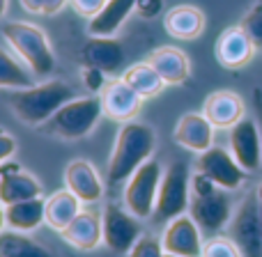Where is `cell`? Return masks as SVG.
I'll list each match as a JSON object with an SVG mask.
<instances>
[{
    "instance_id": "obj_31",
    "label": "cell",
    "mask_w": 262,
    "mask_h": 257,
    "mask_svg": "<svg viewBox=\"0 0 262 257\" xmlns=\"http://www.w3.org/2000/svg\"><path fill=\"white\" fill-rule=\"evenodd\" d=\"M127 257H166L161 237L147 235V232H145V235L134 244V248L127 253Z\"/></svg>"
},
{
    "instance_id": "obj_28",
    "label": "cell",
    "mask_w": 262,
    "mask_h": 257,
    "mask_svg": "<svg viewBox=\"0 0 262 257\" xmlns=\"http://www.w3.org/2000/svg\"><path fill=\"white\" fill-rule=\"evenodd\" d=\"M0 257H53L41 244L32 241L26 232H0Z\"/></svg>"
},
{
    "instance_id": "obj_24",
    "label": "cell",
    "mask_w": 262,
    "mask_h": 257,
    "mask_svg": "<svg viewBox=\"0 0 262 257\" xmlns=\"http://www.w3.org/2000/svg\"><path fill=\"white\" fill-rule=\"evenodd\" d=\"M5 221L16 232H35L41 223H46V200L32 198L5 207Z\"/></svg>"
},
{
    "instance_id": "obj_14",
    "label": "cell",
    "mask_w": 262,
    "mask_h": 257,
    "mask_svg": "<svg viewBox=\"0 0 262 257\" xmlns=\"http://www.w3.org/2000/svg\"><path fill=\"white\" fill-rule=\"evenodd\" d=\"M64 186L81 200L83 204H97L104 198V179L97 168L85 158H74L64 168Z\"/></svg>"
},
{
    "instance_id": "obj_37",
    "label": "cell",
    "mask_w": 262,
    "mask_h": 257,
    "mask_svg": "<svg viewBox=\"0 0 262 257\" xmlns=\"http://www.w3.org/2000/svg\"><path fill=\"white\" fill-rule=\"evenodd\" d=\"M7 7H9V0H0V21H3L5 14H7Z\"/></svg>"
},
{
    "instance_id": "obj_13",
    "label": "cell",
    "mask_w": 262,
    "mask_h": 257,
    "mask_svg": "<svg viewBox=\"0 0 262 257\" xmlns=\"http://www.w3.org/2000/svg\"><path fill=\"white\" fill-rule=\"evenodd\" d=\"M99 99L106 118L122 124L131 122L140 113V106H143V97L124 78H113V81L106 83V87L99 92Z\"/></svg>"
},
{
    "instance_id": "obj_29",
    "label": "cell",
    "mask_w": 262,
    "mask_h": 257,
    "mask_svg": "<svg viewBox=\"0 0 262 257\" xmlns=\"http://www.w3.org/2000/svg\"><path fill=\"white\" fill-rule=\"evenodd\" d=\"M239 26L244 28V32L251 37V41L255 44V49L262 51V0H258V3L244 14V18H242Z\"/></svg>"
},
{
    "instance_id": "obj_3",
    "label": "cell",
    "mask_w": 262,
    "mask_h": 257,
    "mask_svg": "<svg viewBox=\"0 0 262 257\" xmlns=\"http://www.w3.org/2000/svg\"><path fill=\"white\" fill-rule=\"evenodd\" d=\"M3 37L9 49L26 62V67L35 74V78H46L55 72V55L49 44V37L39 26L26 21L3 23Z\"/></svg>"
},
{
    "instance_id": "obj_34",
    "label": "cell",
    "mask_w": 262,
    "mask_h": 257,
    "mask_svg": "<svg viewBox=\"0 0 262 257\" xmlns=\"http://www.w3.org/2000/svg\"><path fill=\"white\" fill-rule=\"evenodd\" d=\"M108 0H69V5L74 7V12L81 14L83 18H95L97 14L104 9V5Z\"/></svg>"
},
{
    "instance_id": "obj_18",
    "label": "cell",
    "mask_w": 262,
    "mask_h": 257,
    "mask_svg": "<svg viewBox=\"0 0 262 257\" xmlns=\"http://www.w3.org/2000/svg\"><path fill=\"white\" fill-rule=\"evenodd\" d=\"M172 140L189 152L203 154L214 145V124L203 113H186L175 124Z\"/></svg>"
},
{
    "instance_id": "obj_22",
    "label": "cell",
    "mask_w": 262,
    "mask_h": 257,
    "mask_svg": "<svg viewBox=\"0 0 262 257\" xmlns=\"http://www.w3.org/2000/svg\"><path fill=\"white\" fill-rule=\"evenodd\" d=\"M163 28L175 39H198L205 30V14L193 5H177L163 16Z\"/></svg>"
},
{
    "instance_id": "obj_26",
    "label": "cell",
    "mask_w": 262,
    "mask_h": 257,
    "mask_svg": "<svg viewBox=\"0 0 262 257\" xmlns=\"http://www.w3.org/2000/svg\"><path fill=\"white\" fill-rule=\"evenodd\" d=\"M35 85V74L18 62L12 53L0 49V87L3 90H26Z\"/></svg>"
},
{
    "instance_id": "obj_7",
    "label": "cell",
    "mask_w": 262,
    "mask_h": 257,
    "mask_svg": "<svg viewBox=\"0 0 262 257\" xmlns=\"http://www.w3.org/2000/svg\"><path fill=\"white\" fill-rule=\"evenodd\" d=\"M228 237L235 241L242 257H262V218L255 193H249L237 204L228 225Z\"/></svg>"
},
{
    "instance_id": "obj_20",
    "label": "cell",
    "mask_w": 262,
    "mask_h": 257,
    "mask_svg": "<svg viewBox=\"0 0 262 257\" xmlns=\"http://www.w3.org/2000/svg\"><path fill=\"white\" fill-rule=\"evenodd\" d=\"M81 58L90 67L115 74L124 62V46L113 37H92L81 49Z\"/></svg>"
},
{
    "instance_id": "obj_36",
    "label": "cell",
    "mask_w": 262,
    "mask_h": 257,
    "mask_svg": "<svg viewBox=\"0 0 262 257\" xmlns=\"http://www.w3.org/2000/svg\"><path fill=\"white\" fill-rule=\"evenodd\" d=\"M14 152H16V140L0 129V163L9 161V156H12Z\"/></svg>"
},
{
    "instance_id": "obj_40",
    "label": "cell",
    "mask_w": 262,
    "mask_h": 257,
    "mask_svg": "<svg viewBox=\"0 0 262 257\" xmlns=\"http://www.w3.org/2000/svg\"><path fill=\"white\" fill-rule=\"evenodd\" d=\"M166 257H180V255H170V253H166Z\"/></svg>"
},
{
    "instance_id": "obj_15",
    "label": "cell",
    "mask_w": 262,
    "mask_h": 257,
    "mask_svg": "<svg viewBox=\"0 0 262 257\" xmlns=\"http://www.w3.org/2000/svg\"><path fill=\"white\" fill-rule=\"evenodd\" d=\"M41 184L30 172L21 170L18 163H0V204H16L23 200L41 198Z\"/></svg>"
},
{
    "instance_id": "obj_21",
    "label": "cell",
    "mask_w": 262,
    "mask_h": 257,
    "mask_svg": "<svg viewBox=\"0 0 262 257\" xmlns=\"http://www.w3.org/2000/svg\"><path fill=\"white\" fill-rule=\"evenodd\" d=\"M147 62L159 72V76L166 81V85H182L191 76V60L184 51L175 46H161L152 51Z\"/></svg>"
},
{
    "instance_id": "obj_27",
    "label": "cell",
    "mask_w": 262,
    "mask_h": 257,
    "mask_svg": "<svg viewBox=\"0 0 262 257\" xmlns=\"http://www.w3.org/2000/svg\"><path fill=\"white\" fill-rule=\"evenodd\" d=\"M124 81L138 92L143 99H149V97H157L159 92L166 87V81L159 76V72L152 67L149 62H138L131 64V67L124 72Z\"/></svg>"
},
{
    "instance_id": "obj_38",
    "label": "cell",
    "mask_w": 262,
    "mask_h": 257,
    "mask_svg": "<svg viewBox=\"0 0 262 257\" xmlns=\"http://www.w3.org/2000/svg\"><path fill=\"white\" fill-rule=\"evenodd\" d=\"M5 225H7V221H5V209H0V232H3Z\"/></svg>"
},
{
    "instance_id": "obj_10",
    "label": "cell",
    "mask_w": 262,
    "mask_h": 257,
    "mask_svg": "<svg viewBox=\"0 0 262 257\" xmlns=\"http://www.w3.org/2000/svg\"><path fill=\"white\" fill-rule=\"evenodd\" d=\"M195 170L207 175L223 191H237L246 179V170L235 161L232 152L219 145H212L207 152L198 154Z\"/></svg>"
},
{
    "instance_id": "obj_30",
    "label": "cell",
    "mask_w": 262,
    "mask_h": 257,
    "mask_svg": "<svg viewBox=\"0 0 262 257\" xmlns=\"http://www.w3.org/2000/svg\"><path fill=\"white\" fill-rule=\"evenodd\" d=\"M203 257H242V253L230 237L216 235V237H209V239L205 241Z\"/></svg>"
},
{
    "instance_id": "obj_8",
    "label": "cell",
    "mask_w": 262,
    "mask_h": 257,
    "mask_svg": "<svg viewBox=\"0 0 262 257\" xmlns=\"http://www.w3.org/2000/svg\"><path fill=\"white\" fill-rule=\"evenodd\" d=\"M101 223H104V244L113 253L127 255L134 244L145 235L140 218L124 207V202H108L101 212Z\"/></svg>"
},
{
    "instance_id": "obj_6",
    "label": "cell",
    "mask_w": 262,
    "mask_h": 257,
    "mask_svg": "<svg viewBox=\"0 0 262 257\" xmlns=\"http://www.w3.org/2000/svg\"><path fill=\"white\" fill-rule=\"evenodd\" d=\"M161 179H163V168L154 156L149 158V161H145L143 166L129 177V181L124 184L122 202L136 218L147 221V218L154 216Z\"/></svg>"
},
{
    "instance_id": "obj_32",
    "label": "cell",
    "mask_w": 262,
    "mask_h": 257,
    "mask_svg": "<svg viewBox=\"0 0 262 257\" xmlns=\"http://www.w3.org/2000/svg\"><path fill=\"white\" fill-rule=\"evenodd\" d=\"M69 0H21V7L30 14H41V16H53L62 12Z\"/></svg>"
},
{
    "instance_id": "obj_23",
    "label": "cell",
    "mask_w": 262,
    "mask_h": 257,
    "mask_svg": "<svg viewBox=\"0 0 262 257\" xmlns=\"http://www.w3.org/2000/svg\"><path fill=\"white\" fill-rule=\"evenodd\" d=\"M138 0H108L95 18L88 23L90 37H115V32L122 28V23L129 18V14L136 9Z\"/></svg>"
},
{
    "instance_id": "obj_5",
    "label": "cell",
    "mask_w": 262,
    "mask_h": 257,
    "mask_svg": "<svg viewBox=\"0 0 262 257\" xmlns=\"http://www.w3.org/2000/svg\"><path fill=\"white\" fill-rule=\"evenodd\" d=\"M191 204V172L184 161H172L163 170V179L159 186L157 209H154L152 221L159 225H168L172 218L189 214Z\"/></svg>"
},
{
    "instance_id": "obj_35",
    "label": "cell",
    "mask_w": 262,
    "mask_h": 257,
    "mask_svg": "<svg viewBox=\"0 0 262 257\" xmlns=\"http://www.w3.org/2000/svg\"><path fill=\"white\" fill-rule=\"evenodd\" d=\"M163 9V0H138L134 12L140 18H157Z\"/></svg>"
},
{
    "instance_id": "obj_11",
    "label": "cell",
    "mask_w": 262,
    "mask_h": 257,
    "mask_svg": "<svg viewBox=\"0 0 262 257\" xmlns=\"http://www.w3.org/2000/svg\"><path fill=\"white\" fill-rule=\"evenodd\" d=\"M228 135V149L232 152L235 161L246 172H258L262 166V133L253 118L246 115L235 124Z\"/></svg>"
},
{
    "instance_id": "obj_39",
    "label": "cell",
    "mask_w": 262,
    "mask_h": 257,
    "mask_svg": "<svg viewBox=\"0 0 262 257\" xmlns=\"http://www.w3.org/2000/svg\"><path fill=\"white\" fill-rule=\"evenodd\" d=\"M255 195H258V200H260V204H262V184L255 189Z\"/></svg>"
},
{
    "instance_id": "obj_25",
    "label": "cell",
    "mask_w": 262,
    "mask_h": 257,
    "mask_svg": "<svg viewBox=\"0 0 262 257\" xmlns=\"http://www.w3.org/2000/svg\"><path fill=\"white\" fill-rule=\"evenodd\" d=\"M81 204L83 202L69 189L53 193L51 198H46V225H51L53 230L62 232L64 227L83 212Z\"/></svg>"
},
{
    "instance_id": "obj_12",
    "label": "cell",
    "mask_w": 262,
    "mask_h": 257,
    "mask_svg": "<svg viewBox=\"0 0 262 257\" xmlns=\"http://www.w3.org/2000/svg\"><path fill=\"white\" fill-rule=\"evenodd\" d=\"M161 244L166 253L180 255V257H203V248H205L203 232H200L198 223L189 214H182V216L172 218L163 227Z\"/></svg>"
},
{
    "instance_id": "obj_16",
    "label": "cell",
    "mask_w": 262,
    "mask_h": 257,
    "mask_svg": "<svg viewBox=\"0 0 262 257\" xmlns=\"http://www.w3.org/2000/svg\"><path fill=\"white\" fill-rule=\"evenodd\" d=\"M255 44L251 41V37L244 32L242 26H230L219 35L214 53L221 67L226 69H242L253 60L255 55Z\"/></svg>"
},
{
    "instance_id": "obj_4",
    "label": "cell",
    "mask_w": 262,
    "mask_h": 257,
    "mask_svg": "<svg viewBox=\"0 0 262 257\" xmlns=\"http://www.w3.org/2000/svg\"><path fill=\"white\" fill-rule=\"evenodd\" d=\"M101 115H104V108H101L99 95L81 97V99H72L69 104H64L49 122L41 124L39 131L62 140H78L95 131Z\"/></svg>"
},
{
    "instance_id": "obj_19",
    "label": "cell",
    "mask_w": 262,
    "mask_h": 257,
    "mask_svg": "<svg viewBox=\"0 0 262 257\" xmlns=\"http://www.w3.org/2000/svg\"><path fill=\"white\" fill-rule=\"evenodd\" d=\"M62 239L69 246L78 250H95L104 244V223H101V214L92 212V209H83L62 232Z\"/></svg>"
},
{
    "instance_id": "obj_17",
    "label": "cell",
    "mask_w": 262,
    "mask_h": 257,
    "mask_svg": "<svg viewBox=\"0 0 262 257\" xmlns=\"http://www.w3.org/2000/svg\"><path fill=\"white\" fill-rule=\"evenodd\" d=\"M203 115L214 124V129H232L239 120L246 118V106L237 92L219 90L205 99Z\"/></svg>"
},
{
    "instance_id": "obj_41",
    "label": "cell",
    "mask_w": 262,
    "mask_h": 257,
    "mask_svg": "<svg viewBox=\"0 0 262 257\" xmlns=\"http://www.w3.org/2000/svg\"><path fill=\"white\" fill-rule=\"evenodd\" d=\"M260 218H262V204H260Z\"/></svg>"
},
{
    "instance_id": "obj_2",
    "label": "cell",
    "mask_w": 262,
    "mask_h": 257,
    "mask_svg": "<svg viewBox=\"0 0 262 257\" xmlns=\"http://www.w3.org/2000/svg\"><path fill=\"white\" fill-rule=\"evenodd\" d=\"M72 99V85H67L64 81H58V78H51V81L26 87V90H14V95L9 97V106H12L14 115L23 124L41 127Z\"/></svg>"
},
{
    "instance_id": "obj_9",
    "label": "cell",
    "mask_w": 262,
    "mask_h": 257,
    "mask_svg": "<svg viewBox=\"0 0 262 257\" xmlns=\"http://www.w3.org/2000/svg\"><path fill=\"white\" fill-rule=\"evenodd\" d=\"M232 214H235V209H232V200L228 191L216 189L214 193L207 195H191L189 216L198 223L203 235L216 237L223 230H228Z\"/></svg>"
},
{
    "instance_id": "obj_33",
    "label": "cell",
    "mask_w": 262,
    "mask_h": 257,
    "mask_svg": "<svg viewBox=\"0 0 262 257\" xmlns=\"http://www.w3.org/2000/svg\"><path fill=\"white\" fill-rule=\"evenodd\" d=\"M81 76H83V85H85L92 95H99V92L106 87V83H108L106 72H101V69H97V67H90V64L83 67Z\"/></svg>"
},
{
    "instance_id": "obj_1",
    "label": "cell",
    "mask_w": 262,
    "mask_h": 257,
    "mask_svg": "<svg viewBox=\"0 0 262 257\" xmlns=\"http://www.w3.org/2000/svg\"><path fill=\"white\" fill-rule=\"evenodd\" d=\"M157 147V133L149 124L145 122H124L118 131L113 152L108 158V170H106V184L111 189L127 184L129 177L143 166L145 161H149Z\"/></svg>"
}]
</instances>
